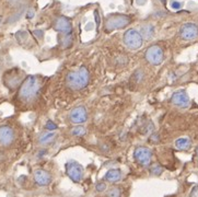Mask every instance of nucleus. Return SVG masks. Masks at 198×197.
<instances>
[{
	"mask_svg": "<svg viewBox=\"0 0 198 197\" xmlns=\"http://www.w3.org/2000/svg\"><path fill=\"white\" fill-rule=\"evenodd\" d=\"M67 83L71 89L80 90L83 89L89 83V71L85 67H80L76 71L69 72L67 76Z\"/></svg>",
	"mask_w": 198,
	"mask_h": 197,
	"instance_id": "obj_1",
	"label": "nucleus"
},
{
	"mask_svg": "<svg viewBox=\"0 0 198 197\" xmlns=\"http://www.w3.org/2000/svg\"><path fill=\"white\" fill-rule=\"evenodd\" d=\"M38 90H40V82L37 78L34 76H29L21 85L19 95L24 100H32L38 93Z\"/></svg>",
	"mask_w": 198,
	"mask_h": 197,
	"instance_id": "obj_2",
	"label": "nucleus"
},
{
	"mask_svg": "<svg viewBox=\"0 0 198 197\" xmlns=\"http://www.w3.org/2000/svg\"><path fill=\"white\" fill-rule=\"evenodd\" d=\"M130 23V18L124 14H113L109 17L105 22V29L107 31H113V30L123 29L126 25Z\"/></svg>",
	"mask_w": 198,
	"mask_h": 197,
	"instance_id": "obj_3",
	"label": "nucleus"
},
{
	"mask_svg": "<svg viewBox=\"0 0 198 197\" xmlns=\"http://www.w3.org/2000/svg\"><path fill=\"white\" fill-rule=\"evenodd\" d=\"M124 43L130 49H138L142 45V37L136 30H128L124 35Z\"/></svg>",
	"mask_w": 198,
	"mask_h": 197,
	"instance_id": "obj_4",
	"label": "nucleus"
},
{
	"mask_svg": "<svg viewBox=\"0 0 198 197\" xmlns=\"http://www.w3.org/2000/svg\"><path fill=\"white\" fill-rule=\"evenodd\" d=\"M146 59L152 65H160L163 61V50L160 46L153 45L146 52Z\"/></svg>",
	"mask_w": 198,
	"mask_h": 197,
	"instance_id": "obj_5",
	"label": "nucleus"
},
{
	"mask_svg": "<svg viewBox=\"0 0 198 197\" xmlns=\"http://www.w3.org/2000/svg\"><path fill=\"white\" fill-rule=\"evenodd\" d=\"M66 172H67L68 176L74 182H76V183L80 182L83 176L82 166H81L78 162H75V161H70L66 164Z\"/></svg>",
	"mask_w": 198,
	"mask_h": 197,
	"instance_id": "obj_6",
	"label": "nucleus"
},
{
	"mask_svg": "<svg viewBox=\"0 0 198 197\" xmlns=\"http://www.w3.org/2000/svg\"><path fill=\"white\" fill-rule=\"evenodd\" d=\"M134 157L135 160L138 162L139 164L143 166H147L150 164L151 162V157H152V153L150 151V149L146 147H138L135 149V152H134Z\"/></svg>",
	"mask_w": 198,
	"mask_h": 197,
	"instance_id": "obj_7",
	"label": "nucleus"
},
{
	"mask_svg": "<svg viewBox=\"0 0 198 197\" xmlns=\"http://www.w3.org/2000/svg\"><path fill=\"white\" fill-rule=\"evenodd\" d=\"M180 35L185 41L195 40L198 36V26L194 23H186L181 27Z\"/></svg>",
	"mask_w": 198,
	"mask_h": 197,
	"instance_id": "obj_8",
	"label": "nucleus"
},
{
	"mask_svg": "<svg viewBox=\"0 0 198 197\" xmlns=\"http://www.w3.org/2000/svg\"><path fill=\"white\" fill-rule=\"evenodd\" d=\"M171 101L174 105L180 106V108H188L189 105V98L184 90L177 91L172 95Z\"/></svg>",
	"mask_w": 198,
	"mask_h": 197,
	"instance_id": "obj_9",
	"label": "nucleus"
},
{
	"mask_svg": "<svg viewBox=\"0 0 198 197\" xmlns=\"http://www.w3.org/2000/svg\"><path fill=\"white\" fill-rule=\"evenodd\" d=\"M54 29L58 32H61L64 34H70L71 33V22L65 17H59L56 19Z\"/></svg>",
	"mask_w": 198,
	"mask_h": 197,
	"instance_id": "obj_10",
	"label": "nucleus"
},
{
	"mask_svg": "<svg viewBox=\"0 0 198 197\" xmlns=\"http://www.w3.org/2000/svg\"><path fill=\"white\" fill-rule=\"evenodd\" d=\"M88 118V114H87V111L83 106H78V108H74L70 113V119L71 122L76 124H80L85 122Z\"/></svg>",
	"mask_w": 198,
	"mask_h": 197,
	"instance_id": "obj_11",
	"label": "nucleus"
},
{
	"mask_svg": "<svg viewBox=\"0 0 198 197\" xmlns=\"http://www.w3.org/2000/svg\"><path fill=\"white\" fill-rule=\"evenodd\" d=\"M14 138V134L12 128L9 126H1L0 127V143L2 145H9L12 142Z\"/></svg>",
	"mask_w": 198,
	"mask_h": 197,
	"instance_id": "obj_12",
	"label": "nucleus"
},
{
	"mask_svg": "<svg viewBox=\"0 0 198 197\" xmlns=\"http://www.w3.org/2000/svg\"><path fill=\"white\" fill-rule=\"evenodd\" d=\"M34 180L35 182L41 186H45L48 185L51 181V177L46 171L44 170H36L34 172Z\"/></svg>",
	"mask_w": 198,
	"mask_h": 197,
	"instance_id": "obj_13",
	"label": "nucleus"
},
{
	"mask_svg": "<svg viewBox=\"0 0 198 197\" xmlns=\"http://www.w3.org/2000/svg\"><path fill=\"white\" fill-rule=\"evenodd\" d=\"M191 139L186 138V137H182V138L176 139L175 141V147L177 148L178 150H188L191 148Z\"/></svg>",
	"mask_w": 198,
	"mask_h": 197,
	"instance_id": "obj_14",
	"label": "nucleus"
},
{
	"mask_svg": "<svg viewBox=\"0 0 198 197\" xmlns=\"http://www.w3.org/2000/svg\"><path fill=\"white\" fill-rule=\"evenodd\" d=\"M122 179V172L119 170H109L107 171V173L105 174V180L109 182H118Z\"/></svg>",
	"mask_w": 198,
	"mask_h": 197,
	"instance_id": "obj_15",
	"label": "nucleus"
},
{
	"mask_svg": "<svg viewBox=\"0 0 198 197\" xmlns=\"http://www.w3.org/2000/svg\"><path fill=\"white\" fill-rule=\"evenodd\" d=\"M141 37L146 38V40H150L153 37L154 35V27L151 24H146L141 26Z\"/></svg>",
	"mask_w": 198,
	"mask_h": 197,
	"instance_id": "obj_16",
	"label": "nucleus"
},
{
	"mask_svg": "<svg viewBox=\"0 0 198 197\" xmlns=\"http://www.w3.org/2000/svg\"><path fill=\"white\" fill-rule=\"evenodd\" d=\"M56 137V134L55 132H46V134L42 135V136L40 137V142L43 143V145H45V143H49L51 142V141L55 139Z\"/></svg>",
	"mask_w": 198,
	"mask_h": 197,
	"instance_id": "obj_17",
	"label": "nucleus"
},
{
	"mask_svg": "<svg viewBox=\"0 0 198 197\" xmlns=\"http://www.w3.org/2000/svg\"><path fill=\"white\" fill-rule=\"evenodd\" d=\"M71 132L75 136H83V135L85 134V129L82 126H77V127H75L74 129L71 130Z\"/></svg>",
	"mask_w": 198,
	"mask_h": 197,
	"instance_id": "obj_18",
	"label": "nucleus"
},
{
	"mask_svg": "<svg viewBox=\"0 0 198 197\" xmlns=\"http://www.w3.org/2000/svg\"><path fill=\"white\" fill-rule=\"evenodd\" d=\"M162 171H163L162 166H159V164H156V166H153L151 168V173H152V174H154V175L161 174V173H162Z\"/></svg>",
	"mask_w": 198,
	"mask_h": 197,
	"instance_id": "obj_19",
	"label": "nucleus"
},
{
	"mask_svg": "<svg viewBox=\"0 0 198 197\" xmlns=\"http://www.w3.org/2000/svg\"><path fill=\"white\" fill-rule=\"evenodd\" d=\"M109 197H120V190L119 188L114 187L109 192Z\"/></svg>",
	"mask_w": 198,
	"mask_h": 197,
	"instance_id": "obj_20",
	"label": "nucleus"
},
{
	"mask_svg": "<svg viewBox=\"0 0 198 197\" xmlns=\"http://www.w3.org/2000/svg\"><path fill=\"white\" fill-rule=\"evenodd\" d=\"M46 127H47V129L54 130V129H56V128H57V126H56L55 124H54L51 121H48V122L46 123Z\"/></svg>",
	"mask_w": 198,
	"mask_h": 197,
	"instance_id": "obj_21",
	"label": "nucleus"
},
{
	"mask_svg": "<svg viewBox=\"0 0 198 197\" xmlns=\"http://www.w3.org/2000/svg\"><path fill=\"white\" fill-rule=\"evenodd\" d=\"M105 188H106V186H105L104 183H99L98 185H96V190H98V192H103Z\"/></svg>",
	"mask_w": 198,
	"mask_h": 197,
	"instance_id": "obj_22",
	"label": "nucleus"
},
{
	"mask_svg": "<svg viewBox=\"0 0 198 197\" xmlns=\"http://www.w3.org/2000/svg\"><path fill=\"white\" fill-rule=\"evenodd\" d=\"M181 3L180 2H177V1H174L173 3H172V8H173V9H180L181 8Z\"/></svg>",
	"mask_w": 198,
	"mask_h": 197,
	"instance_id": "obj_23",
	"label": "nucleus"
},
{
	"mask_svg": "<svg viewBox=\"0 0 198 197\" xmlns=\"http://www.w3.org/2000/svg\"><path fill=\"white\" fill-rule=\"evenodd\" d=\"M94 16H95V19H96V24H98V26L100 25V18H99V13L98 11L94 12Z\"/></svg>",
	"mask_w": 198,
	"mask_h": 197,
	"instance_id": "obj_24",
	"label": "nucleus"
},
{
	"mask_svg": "<svg viewBox=\"0 0 198 197\" xmlns=\"http://www.w3.org/2000/svg\"><path fill=\"white\" fill-rule=\"evenodd\" d=\"M33 16H34V12L32 11V10H31V11H29V13H27V18L31 19V18H33Z\"/></svg>",
	"mask_w": 198,
	"mask_h": 197,
	"instance_id": "obj_25",
	"label": "nucleus"
},
{
	"mask_svg": "<svg viewBox=\"0 0 198 197\" xmlns=\"http://www.w3.org/2000/svg\"><path fill=\"white\" fill-rule=\"evenodd\" d=\"M196 153H197V157H198V148H197V150H196Z\"/></svg>",
	"mask_w": 198,
	"mask_h": 197,
	"instance_id": "obj_26",
	"label": "nucleus"
},
{
	"mask_svg": "<svg viewBox=\"0 0 198 197\" xmlns=\"http://www.w3.org/2000/svg\"><path fill=\"white\" fill-rule=\"evenodd\" d=\"M1 20H2V18H1V17H0V23H1Z\"/></svg>",
	"mask_w": 198,
	"mask_h": 197,
	"instance_id": "obj_27",
	"label": "nucleus"
}]
</instances>
